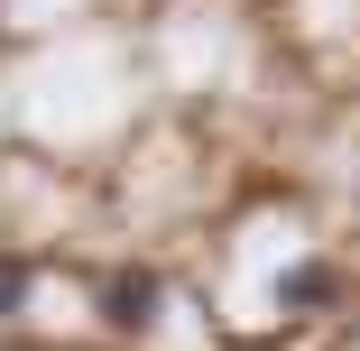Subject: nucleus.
<instances>
[{"instance_id":"1","label":"nucleus","mask_w":360,"mask_h":351,"mask_svg":"<svg viewBox=\"0 0 360 351\" xmlns=\"http://www.w3.org/2000/svg\"><path fill=\"white\" fill-rule=\"evenodd\" d=\"M102 314H111L120 333H139V324H158V277H148V268H120L111 287H102Z\"/></svg>"},{"instance_id":"2","label":"nucleus","mask_w":360,"mask_h":351,"mask_svg":"<svg viewBox=\"0 0 360 351\" xmlns=\"http://www.w3.org/2000/svg\"><path fill=\"white\" fill-rule=\"evenodd\" d=\"M277 305H333V268H323V259L286 268V277H277Z\"/></svg>"},{"instance_id":"3","label":"nucleus","mask_w":360,"mask_h":351,"mask_svg":"<svg viewBox=\"0 0 360 351\" xmlns=\"http://www.w3.org/2000/svg\"><path fill=\"white\" fill-rule=\"evenodd\" d=\"M28 287H37V277H28V259H10V250H0V324L28 305Z\"/></svg>"}]
</instances>
